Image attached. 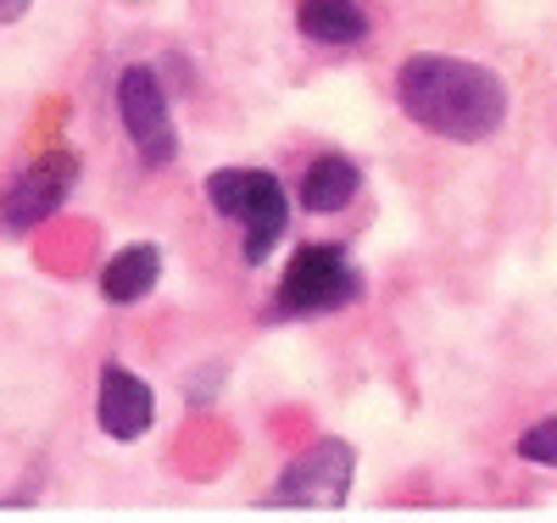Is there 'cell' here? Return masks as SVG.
I'll return each instance as SVG.
<instances>
[{
	"label": "cell",
	"mask_w": 557,
	"mask_h": 523,
	"mask_svg": "<svg viewBox=\"0 0 557 523\" xmlns=\"http://www.w3.org/2000/svg\"><path fill=\"white\" fill-rule=\"evenodd\" d=\"M396 101L401 112L457 146H480L507 123V84L462 57H412L396 67Z\"/></svg>",
	"instance_id": "6da1fadb"
},
{
	"label": "cell",
	"mask_w": 557,
	"mask_h": 523,
	"mask_svg": "<svg viewBox=\"0 0 557 523\" xmlns=\"http://www.w3.org/2000/svg\"><path fill=\"white\" fill-rule=\"evenodd\" d=\"M207 201L212 212L223 217H240L246 223V262H268L278 234L290 228V207H285V189H278L273 173H257V167H223L207 178Z\"/></svg>",
	"instance_id": "7a4b0ae2"
},
{
	"label": "cell",
	"mask_w": 557,
	"mask_h": 523,
	"mask_svg": "<svg viewBox=\"0 0 557 523\" xmlns=\"http://www.w3.org/2000/svg\"><path fill=\"white\" fill-rule=\"evenodd\" d=\"M357 296H362V278H357L346 251H335V246H301L290 257V267H285V284H278L273 312H307V317H318V312L351 307Z\"/></svg>",
	"instance_id": "3957f363"
},
{
	"label": "cell",
	"mask_w": 557,
	"mask_h": 523,
	"mask_svg": "<svg viewBox=\"0 0 557 523\" xmlns=\"http://www.w3.org/2000/svg\"><path fill=\"white\" fill-rule=\"evenodd\" d=\"M117 112H123V128L134 139V151L146 167H168L178 139H173V112H168V95H162V78L151 67H128L117 78Z\"/></svg>",
	"instance_id": "277c9868"
},
{
	"label": "cell",
	"mask_w": 557,
	"mask_h": 523,
	"mask_svg": "<svg viewBox=\"0 0 557 523\" xmlns=\"http://www.w3.org/2000/svg\"><path fill=\"white\" fill-rule=\"evenodd\" d=\"M73 184H78V157H73V151H45V157H34V162L7 184V196H0V223H7L12 234L39 228L45 217H51V212L73 196Z\"/></svg>",
	"instance_id": "5b68a950"
},
{
	"label": "cell",
	"mask_w": 557,
	"mask_h": 523,
	"mask_svg": "<svg viewBox=\"0 0 557 523\" xmlns=\"http://www.w3.org/2000/svg\"><path fill=\"white\" fill-rule=\"evenodd\" d=\"M351 473H357V457L346 440H323L312 446L307 457H296L273 485V507H341L351 496Z\"/></svg>",
	"instance_id": "8992f818"
},
{
	"label": "cell",
	"mask_w": 557,
	"mask_h": 523,
	"mask_svg": "<svg viewBox=\"0 0 557 523\" xmlns=\"http://www.w3.org/2000/svg\"><path fill=\"white\" fill-rule=\"evenodd\" d=\"M96 423L112 440H139L157 423V396L139 373L128 368H101V390H96Z\"/></svg>",
	"instance_id": "52a82bcc"
},
{
	"label": "cell",
	"mask_w": 557,
	"mask_h": 523,
	"mask_svg": "<svg viewBox=\"0 0 557 523\" xmlns=\"http://www.w3.org/2000/svg\"><path fill=\"white\" fill-rule=\"evenodd\" d=\"M162 278V251L157 246H123L107 267H101V296L112 307H128L139 296H151Z\"/></svg>",
	"instance_id": "ba28073f"
},
{
	"label": "cell",
	"mask_w": 557,
	"mask_h": 523,
	"mask_svg": "<svg viewBox=\"0 0 557 523\" xmlns=\"http://www.w3.org/2000/svg\"><path fill=\"white\" fill-rule=\"evenodd\" d=\"M357 184H362L357 162H346V157H318V162L307 167V178H301V207H307L312 217L346 212V207L357 201Z\"/></svg>",
	"instance_id": "9c48e42d"
},
{
	"label": "cell",
	"mask_w": 557,
	"mask_h": 523,
	"mask_svg": "<svg viewBox=\"0 0 557 523\" xmlns=\"http://www.w3.org/2000/svg\"><path fill=\"white\" fill-rule=\"evenodd\" d=\"M296 28L312 45H362L368 39V17H362L357 0H301Z\"/></svg>",
	"instance_id": "30bf717a"
},
{
	"label": "cell",
	"mask_w": 557,
	"mask_h": 523,
	"mask_svg": "<svg viewBox=\"0 0 557 523\" xmlns=\"http://www.w3.org/2000/svg\"><path fill=\"white\" fill-rule=\"evenodd\" d=\"M519 457L535 468H557V418H541L535 429L519 435Z\"/></svg>",
	"instance_id": "8fae6325"
},
{
	"label": "cell",
	"mask_w": 557,
	"mask_h": 523,
	"mask_svg": "<svg viewBox=\"0 0 557 523\" xmlns=\"http://www.w3.org/2000/svg\"><path fill=\"white\" fill-rule=\"evenodd\" d=\"M34 0H0V23H23Z\"/></svg>",
	"instance_id": "7c38bea8"
}]
</instances>
